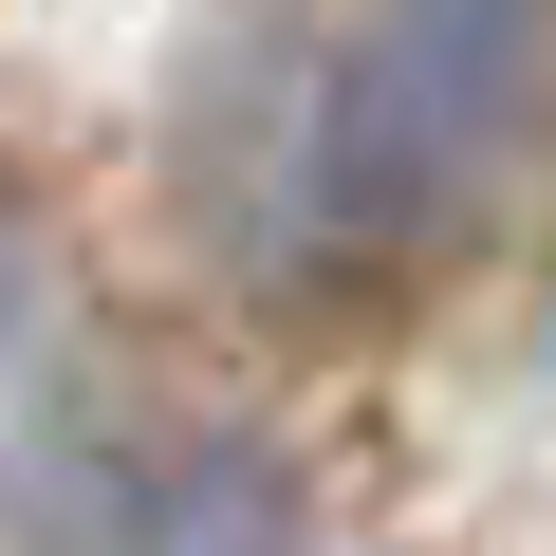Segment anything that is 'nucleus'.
<instances>
[{
	"mask_svg": "<svg viewBox=\"0 0 556 556\" xmlns=\"http://www.w3.org/2000/svg\"><path fill=\"white\" fill-rule=\"evenodd\" d=\"M538 93H556V0H371L316 75V130H298L316 241L334 260H427L445 223H482Z\"/></svg>",
	"mask_w": 556,
	"mask_h": 556,
	"instance_id": "nucleus-1",
	"label": "nucleus"
},
{
	"mask_svg": "<svg viewBox=\"0 0 556 556\" xmlns=\"http://www.w3.org/2000/svg\"><path fill=\"white\" fill-rule=\"evenodd\" d=\"M149 556H298V482H278L260 445H223V464L167 501V538H149Z\"/></svg>",
	"mask_w": 556,
	"mask_h": 556,
	"instance_id": "nucleus-2",
	"label": "nucleus"
},
{
	"mask_svg": "<svg viewBox=\"0 0 556 556\" xmlns=\"http://www.w3.org/2000/svg\"><path fill=\"white\" fill-rule=\"evenodd\" d=\"M0 316H20V223H0Z\"/></svg>",
	"mask_w": 556,
	"mask_h": 556,
	"instance_id": "nucleus-3",
	"label": "nucleus"
}]
</instances>
